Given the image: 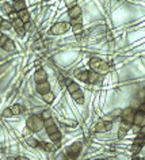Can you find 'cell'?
<instances>
[{"label":"cell","mask_w":145,"mask_h":160,"mask_svg":"<svg viewBox=\"0 0 145 160\" xmlns=\"http://www.w3.org/2000/svg\"><path fill=\"white\" fill-rule=\"evenodd\" d=\"M5 50V52H14L15 50V44H14V41H11V39H8L7 42H5L4 45V48H3Z\"/></svg>","instance_id":"ffe728a7"},{"label":"cell","mask_w":145,"mask_h":160,"mask_svg":"<svg viewBox=\"0 0 145 160\" xmlns=\"http://www.w3.org/2000/svg\"><path fill=\"white\" fill-rule=\"evenodd\" d=\"M1 115L4 117V118H11V117H12V113H11L10 107L4 109V110H3V113H1Z\"/></svg>","instance_id":"f546056e"},{"label":"cell","mask_w":145,"mask_h":160,"mask_svg":"<svg viewBox=\"0 0 145 160\" xmlns=\"http://www.w3.org/2000/svg\"><path fill=\"white\" fill-rule=\"evenodd\" d=\"M3 11H5L8 15H10L11 12H14V11H12V5H10L8 3H5V4L3 5Z\"/></svg>","instance_id":"d6a6232c"},{"label":"cell","mask_w":145,"mask_h":160,"mask_svg":"<svg viewBox=\"0 0 145 160\" xmlns=\"http://www.w3.org/2000/svg\"><path fill=\"white\" fill-rule=\"evenodd\" d=\"M34 80L37 83H44V82H48V73L46 71L42 68L37 69V72L34 73Z\"/></svg>","instance_id":"ba28073f"},{"label":"cell","mask_w":145,"mask_h":160,"mask_svg":"<svg viewBox=\"0 0 145 160\" xmlns=\"http://www.w3.org/2000/svg\"><path fill=\"white\" fill-rule=\"evenodd\" d=\"M45 129H46V133H48L49 136H50V134H53V133H56V132H58V128L56 125L49 126V128H45Z\"/></svg>","instance_id":"484cf974"},{"label":"cell","mask_w":145,"mask_h":160,"mask_svg":"<svg viewBox=\"0 0 145 160\" xmlns=\"http://www.w3.org/2000/svg\"><path fill=\"white\" fill-rule=\"evenodd\" d=\"M37 91H38L41 95H44V94L49 92L50 91V84H49V82L38 83V84H37Z\"/></svg>","instance_id":"30bf717a"},{"label":"cell","mask_w":145,"mask_h":160,"mask_svg":"<svg viewBox=\"0 0 145 160\" xmlns=\"http://www.w3.org/2000/svg\"><path fill=\"white\" fill-rule=\"evenodd\" d=\"M71 29H72L73 34L76 35V37H79V34L83 31V24H76V26H72Z\"/></svg>","instance_id":"603a6c76"},{"label":"cell","mask_w":145,"mask_h":160,"mask_svg":"<svg viewBox=\"0 0 145 160\" xmlns=\"http://www.w3.org/2000/svg\"><path fill=\"white\" fill-rule=\"evenodd\" d=\"M16 33H18L19 37H24V34H26V31H24L23 27H22V29H16Z\"/></svg>","instance_id":"8d00e7d4"},{"label":"cell","mask_w":145,"mask_h":160,"mask_svg":"<svg viewBox=\"0 0 145 160\" xmlns=\"http://www.w3.org/2000/svg\"><path fill=\"white\" fill-rule=\"evenodd\" d=\"M23 24L24 23L19 19V18H16V19H14L12 22H11V26H12V27H15V30H16V29H22V27H23Z\"/></svg>","instance_id":"7402d4cb"},{"label":"cell","mask_w":145,"mask_h":160,"mask_svg":"<svg viewBox=\"0 0 145 160\" xmlns=\"http://www.w3.org/2000/svg\"><path fill=\"white\" fill-rule=\"evenodd\" d=\"M88 75H90V71H86V69H76L73 72V76L78 78L80 82H88Z\"/></svg>","instance_id":"9c48e42d"},{"label":"cell","mask_w":145,"mask_h":160,"mask_svg":"<svg viewBox=\"0 0 145 160\" xmlns=\"http://www.w3.org/2000/svg\"><path fill=\"white\" fill-rule=\"evenodd\" d=\"M12 26H11V22H8V20L3 19V22H1V26H0V29L3 30H10Z\"/></svg>","instance_id":"d4e9b609"},{"label":"cell","mask_w":145,"mask_h":160,"mask_svg":"<svg viewBox=\"0 0 145 160\" xmlns=\"http://www.w3.org/2000/svg\"><path fill=\"white\" fill-rule=\"evenodd\" d=\"M1 35H3V33H1V31H0V37H1Z\"/></svg>","instance_id":"ee69618b"},{"label":"cell","mask_w":145,"mask_h":160,"mask_svg":"<svg viewBox=\"0 0 145 160\" xmlns=\"http://www.w3.org/2000/svg\"><path fill=\"white\" fill-rule=\"evenodd\" d=\"M132 128V125H126L122 122L121 126H119V130H118V138H123L126 136V133L129 132V129Z\"/></svg>","instance_id":"5bb4252c"},{"label":"cell","mask_w":145,"mask_h":160,"mask_svg":"<svg viewBox=\"0 0 145 160\" xmlns=\"http://www.w3.org/2000/svg\"><path fill=\"white\" fill-rule=\"evenodd\" d=\"M26 10V3L23 0H16L12 3V11L14 12H20V11Z\"/></svg>","instance_id":"8fae6325"},{"label":"cell","mask_w":145,"mask_h":160,"mask_svg":"<svg viewBox=\"0 0 145 160\" xmlns=\"http://www.w3.org/2000/svg\"><path fill=\"white\" fill-rule=\"evenodd\" d=\"M10 110L12 113V115H18V114H22L23 113V107H22V105H12L10 107Z\"/></svg>","instance_id":"ac0fdd59"},{"label":"cell","mask_w":145,"mask_h":160,"mask_svg":"<svg viewBox=\"0 0 145 160\" xmlns=\"http://www.w3.org/2000/svg\"><path fill=\"white\" fill-rule=\"evenodd\" d=\"M30 27H31V23H30V22H29V23H24V24H23V29H24V31H29V30H30Z\"/></svg>","instance_id":"74e56055"},{"label":"cell","mask_w":145,"mask_h":160,"mask_svg":"<svg viewBox=\"0 0 145 160\" xmlns=\"http://www.w3.org/2000/svg\"><path fill=\"white\" fill-rule=\"evenodd\" d=\"M111 128H113V122L102 119V121H99L96 125L94 126V132L95 133H106V132L111 130Z\"/></svg>","instance_id":"277c9868"},{"label":"cell","mask_w":145,"mask_h":160,"mask_svg":"<svg viewBox=\"0 0 145 160\" xmlns=\"http://www.w3.org/2000/svg\"><path fill=\"white\" fill-rule=\"evenodd\" d=\"M37 142H38V141L34 140V138H27V140H26V144L29 146H33V148H37Z\"/></svg>","instance_id":"1f68e13d"},{"label":"cell","mask_w":145,"mask_h":160,"mask_svg":"<svg viewBox=\"0 0 145 160\" xmlns=\"http://www.w3.org/2000/svg\"><path fill=\"white\" fill-rule=\"evenodd\" d=\"M100 80H102V76L99 73L90 72V75H88V83H90V84H96V83L100 82Z\"/></svg>","instance_id":"2e32d148"},{"label":"cell","mask_w":145,"mask_h":160,"mask_svg":"<svg viewBox=\"0 0 145 160\" xmlns=\"http://www.w3.org/2000/svg\"><path fill=\"white\" fill-rule=\"evenodd\" d=\"M19 160H29V159H27V157H23V156H20Z\"/></svg>","instance_id":"60d3db41"},{"label":"cell","mask_w":145,"mask_h":160,"mask_svg":"<svg viewBox=\"0 0 145 160\" xmlns=\"http://www.w3.org/2000/svg\"><path fill=\"white\" fill-rule=\"evenodd\" d=\"M88 64H90V68L92 69V72L99 73L100 76L109 72V64H107L106 61L100 60V58L92 57L91 60H90V63H88Z\"/></svg>","instance_id":"6da1fadb"},{"label":"cell","mask_w":145,"mask_h":160,"mask_svg":"<svg viewBox=\"0 0 145 160\" xmlns=\"http://www.w3.org/2000/svg\"><path fill=\"white\" fill-rule=\"evenodd\" d=\"M15 159H16L15 156H8V157H7V160H15Z\"/></svg>","instance_id":"ab89813d"},{"label":"cell","mask_w":145,"mask_h":160,"mask_svg":"<svg viewBox=\"0 0 145 160\" xmlns=\"http://www.w3.org/2000/svg\"><path fill=\"white\" fill-rule=\"evenodd\" d=\"M79 16H82V8L79 5H75L73 8L69 10V18L75 19V18H79Z\"/></svg>","instance_id":"9a60e30c"},{"label":"cell","mask_w":145,"mask_h":160,"mask_svg":"<svg viewBox=\"0 0 145 160\" xmlns=\"http://www.w3.org/2000/svg\"><path fill=\"white\" fill-rule=\"evenodd\" d=\"M1 22H3V18L0 16V26H1Z\"/></svg>","instance_id":"7bdbcfd3"},{"label":"cell","mask_w":145,"mask_h":160,"mask_svg":"<svg viewBox=\"0 0 145 160\" xmlns=\"http://www.w3.org/2000/svg\"><path fill=\"white\" fill-rule=\"evenodd\" d=\"M18 18H19L23 23H29L30 22V12L27 10L20 11V12H18Z\"/></svg>","instance_id":"e0dca14e"},{"label":"cell","mask_w":145,"mask_h":160,"mask_svg":"<svg viewBox=\"0 0 145 160\" xmlns=\"http://www.w3.org/2000/svg\"><path fill=\"white\" fill-rule=\"evenodd\" d=\"M67 90L69 94H73V92H76L80 90V86H79L78 83L72 82V80H68L67 82Z\"/></svg>","instance_id":"4fadbf2b"},{"label":"cell","mask_w":145,"mask_h":160,"mask_svg":"<svg viewBox=\"0 0 145 160\" xmlns=\"http://www.w3.org/2000/svg\"><path fill=\"white\" fill-rule=\"evenodd\" d=\"M134 144H138V145H144V136L142 134H137V137H136L134 140Z\"/></svg>","instance_id":"4316f807"},{"label":"cell","mask_w":145,"mask_h":160,"mask_svg":"<svg viewBox=\"0 0 145 160\" xmlns=\"http://www.w3.org/2000/svg\"><path fill=\"white\" fill-rule=\"evenodd\" d=\"M53 125H56L53 118H48V119L44 121V128H49V126H53Z\"/></svg>","instance_id":"f1b7e54d"},{"label":"cell","mask_w":145,"mask_h":160,"mask_svg":"<svg viewBox=\"0 0 145 160\" xmlns=\"http://www.w3.org/2000/svg\"><path fill=\"white\" fill-rule=\"evenodd\" d=\"M132 126H133V128H132L133 133H134V134H140V133H141V129H142V128H141V126H137V125H132Z\"/></svg>","instance_id":"d590c367"},{"label":"cell","mask_w":145,"mask_h":160,"mask_svg":"<svg viewBox=\"0 0 145 160\" xmlns=\"http://www.w3.org/2000/svg\"><path fill=\"white\" fill-rule=\"evenodd\" d=\"M69 29H71V26H69L68 22H58V23L53 24L50 27V33L53 35H61L64 33H67Z\"/></svg>","instance_id":"3957f363"},{"label":"cell","mask_w":145,"mask_h":160,"mask_svg":"<svg viewBox=\"0 0 145 160\" xmlns=\"http://www.w3.org/2000/svg\"><path fill=\"white\" fill-rule=\"evenodd\" d=\"M133 117H134V110L130 106L126 107L125 110H122L121 119L123 124H126V125H133Z\"/></svg>","instance_id":"5b68a950"},{"label":"cell","mask_w":145,"mask_h":160,"mask_svg":"<svg viewBox=\"0 0 145 160\" xmlns=\"http://www.w3.org/2000/svg\"><path fill=\"white\" fill-rule=\"evenodd\" d=\"M26 126L30 132H41L44 129V119L41 118L39 115H31L27 118L26 121Z\"/></svg>","instance_id":"7a4b0ae2"},{"label":"cell","mask_w":145,"mask_h":160,"mask_svg":"<svg viewBox=\"0 0 145 160\" xmlns=\"http://www.w3.org/2000/svg\"><path fill=\"white\" fill-rule=\"evenodd\" d=\"M42 98H44V101L48 103V105H50V103H53V101H54V94L52 91H49V92H46V94H44Z\"/></svg>","instance_id":"d6986e66"},{"label":"cell","mask_w":145,"mask_h":160,"mask_svg":"<svg viewBox=\"0 0 145 160\" xmlns=\"http://www.w3.org/2000/svg\"><path fill=\"white\" fill-rule=\"evenodd\" d=\"M69 26L72 27V26H76V24H82V16H79V18H75V19H69Z\"/></svg>","instance_id":"cb8c5ba5"},{"label":"cell","mask_w":145,"mask_h":160,"mask_svg":"<svg viewBox=\"0 0 145 160\" xmlns=\"http://www.w3.org/2000/svg\"><path fill=\"white\" fill-rule=\"evenodd\" d=\"M141 148H142V146L138 145V144H133V145H132V152H133L134 155H137V153H140Z\"/></svg>","instance_id":"4dcf8cb0"},{"label":"cell","mask_w":145,"mask_h":160,"mask_svg":"<svg viewBox=\"0 0 145 160\" xmlns=\"http://www.w3.org/2000/svg\"><path fill=\"white\" fill-rule=\"evenodd\" d=\"M94 160H103V159H94Z\"/></svg>","instance_id":"f6af8a7d"},{"label":"cell","mask_w":145,"mask_h":160,"mask_svg":"<svg viewBox=\"0 0 145 160\" xmlns=\"http://www.w3.org/2000/svg\"><path fill=\"white\" fill-rule=\"evenodd\" d=\"M8 16H10L11 19L14 20V19H16V18H18V14H16V12H11V14L8 15Z\"/></svg>","instance_id":"f35d334b"},{"label":"cell","mask_w":145,"mask_h":160,"mask_svg":"<svg viewBox=\"0 0 145 160\" xmlns=\"http://www.w3.org/2000/svg\"><path fill=\"white\" fill-rule=\"evenodd\" d=\"M71 97H72L73 101H76L79 105H83V103H84V95H83V91H82V90H79V91L71 94Z\"/></svg>","instance_id":"7c38bea8"},{"label":"cell","mask_w":145,"mask_h":160,"mask_svg":"<svg viewBox=\"0 0 145 160\" xmlns=\"http://www.w3.org/2000/svg\"><path fill=\"white\" fill-rule=\"evenodd\" d=\"M15 160H19V157H16V159H15Z\"/></svg>","instance_id":"bcb514c9"},{"label":"cell","mask_w":145,"mask_h":160,"mask_svg":"<svg viewBox=\"0 0 145 160\" xmlns=\"http://www.w3.org/2000/svg\"><path fill=\"white\" fill-rule=\"evenodd\" d=\"M8 37H7V35H1V37H0V48H4V45H5V42H7V41H8Z\"/></svg>","instance_id":"836d02e7"},{"label":"cell","mask_w":145,"mask_h":160,"mask_svg":"<svg viewBox=\"0 0 145 160\" xmlns=\"http://www.w3.org/2000/svg\"><path fill=\"white\" fill-rule=\"evenodd\" d=\"M50 140L53 141L54 144H60V141H61V133L60 132H56V133H53V134H50Z\"/></svg>","instance_id":"44dd1931"},{"label":"cell","mask_w":145,"mask_h":160,"mask_svg":"<svg viewBox=\"0 0 145 160\" xmlns=\"http://www.w3.org/2000/svg\"><path fill=\"white\" fill-rule=\"evenodd\" d=\"M132 160H141V159H140V157H133Z\"/></svg>","instance_id":"b9f144b4"},{"label":"cell","mask_w":145,"mask_h":160,"mask_svg":"<svg viewBox=\"0 0 145 160\" xmlns=\"http://www.w3.org/2000/svg\"><path fill=\"white\" fill-rule=\"evenodd\" d=\"M82 148H83L82 142L76 141V142H73V144H71V145L68 146V149H67V155L69 156V157H76V156H78L79 153H80Z\"/></svg>","instance_id":"8992f818"},{"label":"cell","mask_w":145,"mask_h":160,"mask_svg":"<svg viewBox=\"0 0 145 160\" xmlns=\"http://www.w3.org/2000/svg\"><path fill=\"white\" fill-rule=\"evenodd\" d=\"M88 160H90V159H88Z\"/></svg>","instance_id":"7dc6e473"},{"label":"cell","mask_w":145,"mask_h":160,"mask_svg":"<svg viewBox=\"0 0 145 160\" xmlns=\"http://www.w3.org/2000/svg\"><path fill=\"white\" fill-rule=\"evenodd\" d=\"M133 125L141 126V128L145 125V113L140 111V110L134 113V117H133Z\"/></svg>","instance_id":"52a82bcc"},{"label":"cell","mask_w":145,"mask_h":160,"mask_svg":"<svg viewBox=\"0 0 145 160\" xmlns=\"http://www.w3.org/2000/svg\"><path fill=\"white\" fill-rule=\"evenodd\" d=\"M65 5L71 10V8H73L75 5H78V4H76V1H75V0H67V1H65Z\"/></svg>","instance_id":"e575fe53"},{"label":"cell","mask_w":145,"mask_h":160,"mask_svg":"<svg viewBox=\"0 0 145 160\" xmlns=\"http://www.w3.org/2000/svg\"><path fill=\"white\" fill-rule=\"evenodd\" d=\"M41 118H42V119H48V118H52V113L49 111V110H44V111H42V114H41Z\"/></svg>","instance_id":"83f0119b"}]
</instances>
